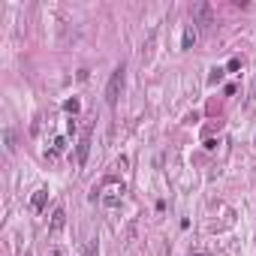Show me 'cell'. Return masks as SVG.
I'll return each instance as SVG.
<instances>
[{
	"label": "cell",
	"mask_w": 256,
	"mask_h": 256,
	"mask_svg": "<svg viewBox=\"0 0 256 256\" xmlns=\"http://www.w3.org/2000/svg\"><path fill=\"white\" fill-rule=\"evenodd\" d=\"M124 193H126L124 184H118V181H106V187L100 190V202H102L106 208H118V205L124 202Z\"/></svg>",
	"instance_id": "7a4b0ae2"
},
{
	"label": "cell",
	"mask_w": 256,
	"mask_h": 256,
	"mask_svg": "<svg viewBox=\"0 0 256 256\" xmlns=\"http://www.w3.org/2000/svg\"><path fill=\"white\" fill-rule=\"evenodd\" d=\"M193 24H199V28H211L214 24V12H211L208 4H196L193 6Z\"/></svg>",
	"instance_id": "3957f363"
},
{
	"label": "cell",
	"mask_w": 256,
	"mask_h": 256,
	"mask_svg": "<svg viewBox=\"0 0 256 256\" xmlns=\"http://www.w3.org/2000/svg\"><path fill=\"white\" fill-rule=\"evenodd\" d=\"M46 199H48V190H36V193H34V199H30V208H34V211H42Z\"/></svg>",
	"instance_id": "52a82bcc"
},
{
	"label": "cell",
	"mask_w": 256,
	"mask_h": 256,
	"mask_svg": "<svg viewBox=\"0 0 256 256\" xmlns=\"http://www.w3.org/2000/svg\"><path fill=\"white\" fill-rule=\"evenodd\" d=\"M64 108H66L70 114H76V112H78V100H76V96H72V100H66V102H64Z\"/></svg>",
	"instance_id": "30bf717a"
},
{
	"label": "cell",
	"mask_w": 256,
	"mask_h": 256,
	"mask_svg": "<svg viewBox=\"0 0 256 256\" xmlns=\"http://www.w3.org/2000/svg\"><path fill=\"white\" fill-rule=\"evenodd\" d=\"M196 256H199V253H196Z\"/></svg>",
	"instance_id": "7c38bea8"
},
{
	"label": "cell",
	"mask_w": 256,
	"mask_h": 256,
	"mask_svg": "<svg viewBox=\"0 0 256 256\" xmlns=\"http://www.w3.org/2000/svg\"><path fill=\"white\" fill-rule=\"evenodd\" d=\"M196 40H199V28H196V24H187V28H184L181 48H193V46H196Z\"/></svg>",
	"instance_id": "5b68a950"
},
{
	"label": "cell",
	"mask_w": 256,
	"mask_h": 256,
	"mask_svg": "<svg viewBox=\"0 0 256 256\" xmlns=\"http://www.w3.org/2000/svg\"><path fill=\"white\" fill-rule=\"evenodd\" d=\"M64 226H66V211H64V208H58V211L52 214V226H48V232H52V235H58Z\"/></svg>",
	"instance_id": "8992f818"
},
{
	"label": "cell",
	"mask_w": 256,
	"mask_h": 256,
	"mask_svg": "<svg viewBox=\"0 0 256 256\" xmlns=\"http://www.w3.org/2000/svg\"><path fill=\"white\" fill-rule=\"evenodd\" d=\"M223 72H226V70H211V76H208V82H211V84H217V82L223 78Z\"/></svg>",
	"instance_id": "8fae6325"
},
{
	"label": "cell",
	"mask_w": 256,
	"mask_h": 256,
	"mask_svg": "<svg viewBox=\"0 0 256 256\" xmlns=\"http://www.w3.org/2000/svg\"><path fill=\"white\" fill-rule=\"evenodd\" d=\"M124 78H126V70L124 66H114L112 76H108V84H106V102L114 108L118 100H120V90H124Z\"/></svg>",
	"instance_id": "6da1fadb"
},
{
	"label": "cell",
	"mask_w": 256,
	"mask_h": 256,
	"mask_svg": "<svg viewBox=\"0 0 256 256\" xmlns=\"http://www.w3.org/2000/svg\"><path fill=\"white\" fill-rule=\"evenodd\" d=\"M52 151H54V154H64V151H66V136H58V139L52 142Z\"/></svg>",
	"instance_id": "9c48e42d"
},
{
	"label": "cell",
	"mask_w": 256,
	"mask_h": 256,
	"mask_svg": "<svg viewBox=\"0 0 256 256\" xmlns=\"http://www.w3.org/2000/svg\"><path fill=\"white\" fill-rule=\"evenodd\" d=\"M88 154H90V133H84V136L78 139V148H76L78 166H84V163H88Z\"/></svg>",
	"instance_id": "277c9868"
},
{
	"label": "cell",
	"mask_w": 256,
	"mask_h": 256,
	"mask_svg": "<svg viewBox=\"0 0 256 256\" xmlns=\"http://www.w3.org/2000/svg\"><path fill=\"white\" fill-rule=\"evenodd\" d=\"M4 142H6V154H12V151H16V133L6 130V133H4Z\"/></svg>",
	"instance_id": "ba28073f"
}]
</instances>
